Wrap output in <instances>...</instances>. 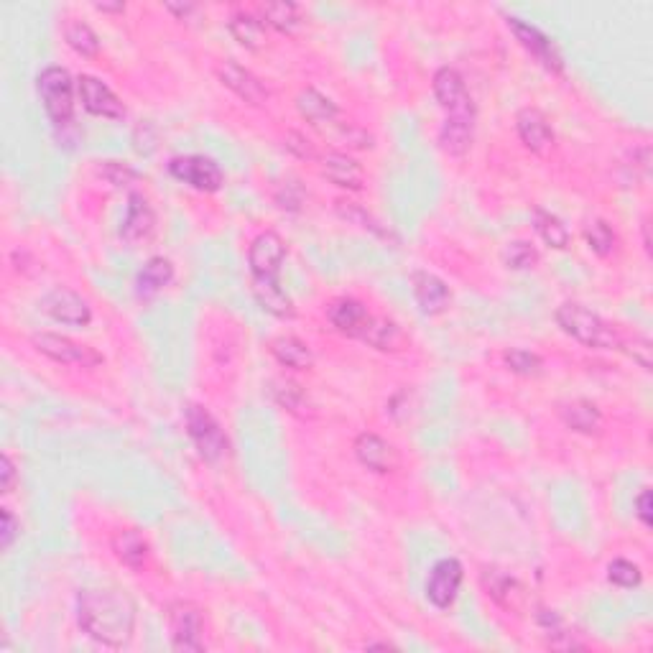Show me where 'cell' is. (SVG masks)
<instances>
[{"label": "cell", "mask_w": 653, "mask_h": 653, "mask_svg": "<svg viewBox=\"0 0 653 653\" xmlns=\"http://www.w3.org/2000/svg\"><path fill=\"white\" fill-rule=\"evenodd\" d=\"M136 602L118 587H97L77 592V625L92 641L108 648H123L136 631Z\"/></svg>", "instance_id": "obj_1"}, {"label": "cell", "mask_w": 653, "mask_h": 653, "mask_svg": "<svg viewBox=\"0 0 653 653\" xmlns=\"http://www.w3.org/2000/svg\"><path fill=\"white\" fill-rule=\"evenodd\" d=\"M434 97L444 110V125L439 131V146L449 156H465L475 141V103L467 92L465 77L455 67H442L434 74Z\"/></svg>", "instance_id": "obj_2"}, {"label": "cell", "mask_w": 653, "mask_h": 653, "mask_svg": "<svg viewBox=\"0 0 653 653\" xmlns=\"http://www.w3.org/2000/svg\"><path fill=\"white\" fill-rule=\"evenodd\" d=\"M554 317H557L564 335H569L580 345L592 347V350H620V345H623V335L615 330L613 324L605 322L600 314L587 309L585 304L564 301Z\"/></svg>", "instance_id": "obj_3"}, {"label": "cell", "mask_w": 653, "mask_h": 653, "mask_svg": "<svg viewBox=\"0 0 653 653\" xmlns=\"http://www.w3.org/2000/svg\"><path fill=\"white\" fill-rule=\"evenodd\" d=\"M74 85L72 74L64 67H46L44 72L36 77V92L41 97V105H44L46 115L54 123L57 131H64L69 128L74 120Z\"/></svg>", "instance_id": "obj_4"}, {"label": "cell", "mask_w": 653, "mask_h": 653, "mask_svg": "<svg viewBox=\"0 0 653 653\" xmlns=\"http://www.w3.org/2000/svg\"><path fill=\"white\" fill-rule=\"evenodd\" d=\"M184 424H187L189 439L197 447L199 457L210 465H220L230 455V439L220 421L210 414L202 404H189L184 411Z\"/></svg>", "instance_id": "obj_5"}, {"label": "cell", "mask_w": 653, "mask_h": 653, "mask_svg": "<svg viewBox=\"0 0 653 653\" xmlns=\"http://www.w3.org/2000/svg\"><path fill=\"white\" fill-rule=\"evenodd\" d=\"M166 625H169L171 648H174V651H205V618H202V610H199L194 602H171L169 608H166Z\"/></svg>", "instance_id": "obj_6"}, {"label": "cell", "mask_w": 653, "mask_h": 653, "mask_svg": "<svg viewBox=\"0 0 653 653\" xmlns=\"http://www.w3.org/2000/svg\"><path fill=\"white\" fill-rule=\"evenodd\" d=\"M31 345L36 347V353L44 358L54 360L59 365H74V368H97L103 365L105 358L97 353L95 347L82 345V342L72 340L67 335H57V332H36L31 337Z\"/></svg>", "instance_id": "obj_7"}, {"label": "cell", "mask_w": 653, "mask_h": 653, "mask_svg": "<svg viewBox=\"0 0 653 653\" xmlns=\"http://www.w3.org/2000/svg\"><path fill=\"white\" fill-rule=\"evenodd\" d=\"M286 261V243L279 233L266 230L256 235L248 248V266H250V284H271L281 281L279 273Z\"/></svg>", "instance_id": "obj_8"}, {"label": "cell", "mask_w": 653, "mask_h": 653, "mask_svg": "<svg viewBox=\"0 0 653 653\" xmlns=\"http://www.w3.org/2000/svg\"><path fill=\"white\" fill-rule=\"evenodd\" d=\"M169 174L177 182L205 194L220 192L222 184H225L222 169L215 161L207 159V156H177V159L169 161Z\"/></svg>", "instance_id": "obj_9"}, {"label": "cell", "mask_w": 653, "mask_h": 653, "mask_svg": "<svg viewBox=\"0 0 653 653\" xmlns=\"http://www.w3.org/2000/svg\"><path fill=\"white\" fill-rule=\"evenodd\" d=\"M506 23H508V29H511V34L516 36L518 44H521L523 49H526V52H529L531 57H534L536 62L546 69V72L559 74V77H562L564 59H562V54H559L557 44H554V41H551L544 31L536 29V26H531V23L521 21V18H513V16H508Z\"/></svg>", "instance_id": "obj_10"}, {"label": "cell", "mask_w": 653, "mask_h": 653, "mask_svg": "<svg viewBox=\"0 0 653 653\" xmlns=\"http://www.w3.org/2000/svg\"><path fill=\"white\" fill-rule=\"evenodd\" d=\"M39 307L46 317H52L59 324H67V327H87L92 322L90 304L67 286H54L52 291H46L41 296Z\"/></svg>", "instance_id": "obj_11"}, {"label": "cell", "mask_w": 653, "mask_h": 653, "mask_svg": "<svg viewBox=\"0 0 653 653\" xmlns=\"http://www.w3.org/2000/svg\"><path fill=\"white\" fill-rule=\"evenodd\" d=\"M462 580H465V567L457 559H442L432 567L429 580H426V600L432 602L437 610H447L455 605L460 595Z\"/></svg>", "instance_id": "obj_12"}, {"label": "cell", "mask_w": 653, "mask_h": 653, "mask_svg": "<svg viewBox=\"0 0 653 653\" xmlns=\"http://www.w3.org/2000/svg\"><path fill=\"white\" fill-rule=\"evenodd\" d=\"M77 95H80L82 108L90 115H95V118H125V105L120 103V97L115 95L103 80H97L92 74H80V80H77Z\"/></svg>", "instance_id": "obj_13"}, {"label": "cell", "mask_w": 653, "mask_h": 653, "mask_svg": "<svg viewBox=\"0 0 653 653\" xmlns=\"http://www.w3.org/2000/svg\"><path fill=\"white\" fill-rule=\"evenodd\" d=\"M156 225H159V220H156V210L151 205V199L141 192H131L123 228H120V238L136 248V245H143L154 238Z\"/></svg>", "instance_id": "obj_14"}, {"label": "cell", "mask_w": 653, "mask_h": 653, "mask_svg": "<svg viewBox=\"0 0 653 653\" xmlns=\"http://www.w3.org/2000/svg\"><path fill=\"white\" fill-rule=\"evenodd\" d=\"M217 77H220L222 85L228 87L230 92H235L245 105H253V108L266 105L268 97H271L268 95L266 85L258 80L256 74L250 72V69H245L243 64L233 62V59H228V62H222L220 67H217Z\"/></svg>", "instance_id": "obj_15"}, {"label": "cell", "mask_w": 653, "mask_h": 653, "mask_svg": "<svg viewBox=\"0 0 653 653\" xmlns=\"http://www.w3.org/2000/svg\"><path fill=\"white\" fill-rule=\"evenodd\" d=\"M355 457H358L360 465L370 472H378V475H388V472H396L401 467V457H398V449L393 447L391 442H386L383 437L373 432H363L353 444Z\"/></svg>", "instance_id": "obj_16"}, {"label": "cell", "mask_w": 653, "mask_h": 653, "mask_svg": "<svg viewBox=\"0 0 653 653\" xmlns=\"http://www.w3.org/2000/svg\"><path fill=\"white\" fill-rule=\"evenodd\" d=\"M516 131L518 138L526 148H529L531 154L546 156L554 148V128H551L549 118L541 113L539 108H521L516 115Z\"/></svg>", "instance_id": "obj_17"}, {"label": "cell", "mask_w": 653, "mask_h": 653, "mask_svg": "<svg viewBox=\"0 0 653 653\" xmlns=\"http://www.w3.org/2000/svg\"><path fill=\"white\" fill-rule=\"evenodd\" d=\"M409 281L416 304H419V309L426 317H439V314L447 312L452 294H449V286L439 279L437 273L414 271Z\"/></svg>", "instance_id": "obj_18"}, {"label": "cell", "mask_w": 653, "mask_h": 653, "mask_svg": "<svg viewBox=\"0 0 653 653\" xmlns=\"http://www.w3.org/2000/svg\"><path fill=\"white\" fill-rule=\"evenodd\" d=\"M483 587L500 608L511 610V613H521L529 602L526 587L513 577V574L503 572V569H485L483 572Z\"/></svg>", "instance_id": "obj_19"}, {"label": "cell", "mask_w": 653, "mask_h": 653, "mask_svg": "<svg viewBox=\"0 0 653 653\" xmlns=\"http://www.w3.org/2000/svg\"><path fill=\"white\" fill-rule=\"evenodd\" d=\"M319 164H322L324 179L335 187L347 189V192H360L365 187V171L353 156L342 154V151H327Z\"/></svg>", "instance_id": "obj_20"}, {"label": "cell", "mask_w": 653, "mask_h": 653, "mask_svg": "<svg viewBox=\"0 0 653 653\" xmlns=\"http://www.w3.org/2000/svg\"><path fill=\"white\" fill-rule=\"evenodd\" d=\"M327 319H330V324L340 335L360 340L365 324L370 319V312L363 301L353 299V296H342V299H335L327 307Z\"/></svg>", "instance_id": "obj_21"}, {"label": "cell", "mask_w": 653, "mask_h": 653, "mask_svg": "<svg viewBox=\"0 0 653 653\" xmlns=\"http://www.w3.org/2000/svg\"><path fill=\"white\" fill-rule=\"evenodd\" d=\"M296 110H299L301 118L312 123L317 131H327L330 125H335L337 120L342 118L337 103H332L330 97L322 95V92L314 90V87H307V90L299 92V97H296Z\"/></svg>", "instance_id": "obj_22"}, {"label": "cell", "mask_w": 653, "mask_h": 653, "mask_svg": "<svg viewBox=\"0 0 653 653\" xmlns=\"http://www.w3.org/2000/svg\"><path fill=\"white\" fill-rule=\"evenodd\" d=\"M110 546H113V554L123 567L133 569V572H141V569L148 567V559H151V546H148L146 536L136 529H123L115 531L113 539H110Z\"/></svg>", "instance_id": "obj_23"}, {"label": "cell", "mask_w": 653, "mask_h": 653, "mask_svg": "<svg viewBox=\"0 0 653 653\" xmlns=\"http://www.w3.org/2000/svg\"><path fill=\"white\" fill-rule=\"evenodd\" d=\"M174 276H177V271H174V263H171L169 258L164 256L148 258L136 276L138 299L148 301L154 299V296H159L166 286H171Z\"/></svg>", "instance_id": "obj_24"}, {"label": "cell", "mask_w": 653, "mask_h": 653, "mask_svg": "<svg viewBox=\"0 0 653 653\" xmlns=\"http://www.w3.org/2000/svg\"><path fill=\"white\" fill-rule=\"evenodd\" d=\"M559 416H562L567 429H572V432L577 434H585V437L602 432V411L597 409L592 401H587V398L564 401V404L559 406Z\"/></svg>", "instance_id": "obj_25"}, {"label": "cell", "mask_w": 653, "mask_h": 653, "mask_svg": "<svg viewBox=\"0 0 653 653\" xmlns=\"http://www.w3.org/2000/svg\"><path fill=\"white\" fill-rule=\"evenodd\" d=\"M360 342L375 347V350H381V353H398V350H404L406 347V335L393 319L370 314L363 335H360Z\"/></svg>", "instance_id": "obj_26"}, {"label": "cell", "mask_w": 653, "mask_h": 653, "mask_svg": "<svg viewBox=\"0 0 653 653\" xmlns=\"http://www.w3.org/2000/svg\"><path fill=\"white\" fill-rule=\"evenodd\" d=\"M268 350H271V355L276 358V363L289 370H309L314 365L312 347L294 335L273 337Z\"/></svg>", "instance_id": "obj_27"}, {"label": "cell", "mask_w": 653, "mask_h": 653, "mask_svg": "<svg viewBox=\"0 0 653 653\" xmlns=\"http://www.w3.org/2000/svg\"><path fill=\"white\" fill-rule=\"evenodd\" d=\"M536 620H539L541 631H544L546 646L554 648V651H582L585 648V643L577 638V633L569 631L564 620L554 610H539Z\"/></svg>", "instance_id": "obj_28"}, {"label": "cell", "mask_w": 653, "mask_h": 653, "mask_svg": "<svg viewBox=\"0 0 653 653\" xmlns=\"http://www.w3.org/2000/svg\"><path fill=\"white\" fill-rule=\"evenodd\" d=\"M230 34L235 36L240 46L250 49V52H261L266 46V23H263L261 16H253L248 11H238L233 18H230Z\"/></svg>", "instance_id": "obj_29"}, {"label": "cell", "mask_w": 653, "mask_h": 653, "mask_svg": "<svg viewBox=\"0 0 653 653\" xmlns=\"http://www.w3.org/2000/svg\"><path fill=\"white\" fill-rule=\"evenodd\" d=\"M253 296L261 304V309H266L268 314L279 319H294L296 309L291 296L286 294L281 281H271V284H253Z\"/></svg>", "instance_id": "obj_30"}, {"label": "cell", "mask_w": 653, "mask_h": 653, "mask_svg": "<svg viewBox=\"0 0 653 653\" xmlns=\"http://www.w3.org/2000/svg\"><path fill=\"white\" fill-rule=\"evenodd\" d=\"M64 41H67L72 52H77L85 59H95L100 54V39L92 31V26H87L80 18H69L64 23Z\"/></svg>", "instance_id": "obj_31"}, {"label": "cell", "mask_w": 653, "mask_h": 653, "mask_svg": "<svg viewBox=\"0 0 653 653\" xmlns=\"http://www.w3.org/2000/svg\"><path fill=\"white\" fill-rule=\"evenodd\" d=\"M261 18L266 26L276 29L279 34H294L301 23V11L296 3H289V0H276V3H266V6H261Z\"/></svg>", "instance_id": "obj_32"}, {"label": "cell", "mask_w": 653, "mask_h": 653, "mask_svg": "<svg viewBox=\"0 0 653 653\" xmlns=\"http://www.w3.org/2000/svg\"><path fill=\"white\" fill-rule=\"evenodd\" d=\"M534 228L539 233V238L554 250H564L569 245V240H572L567 225L557 215H551V212L541 210V207L534 210Z\"/></svg>", "instance_id": "obj_33"}, {"label": "cell", "mask_w": 653, "mask_h": 653, "mask_svg": "<svg viewBox=\"0 0 653 653\" xmlns=\"http://www.w3.org/2000/svg\"><path fill=\"white\" fill-rule=\"evenodd\" d=\"M585 240L590 250L600 258H610L618 250V235L605 220H590L585 225Z\"/></svg>", "instance_id": "obj_34"}, {"label": "cell", "mask_w": 653, "mask_h": 653, "mask_svg": "<svg viewBox=\"0 0 653 653\" xmlns=\"http://www.w3.org/2000/svg\"><path fill=\"white\" fill-rule=\"evenodd\" d=\"M273 398H276V404L289 411V414H307V391L296 381H291V378H279V381L273 383Z\"/></svg>", "instance_id": "obj_35"}, {"label": "cell", "mask_w": 653, "mask_h": 653, "mask_svg": "<svg viewBox=\"0 0 653 653\" xmlns=\"http://www.w3.org/2000/svg\"><path fill=\"white\" fill-rule=\"evenodd\" d=\"M503 263L511 271H529V268H536V263H539V250L529 240H513L503 250Z\"/></svg>", "instance_id": "obj_36"}, {"label": "cell", "mask_w": 653, "mask_h": 653, "mask_svg": "<svg viewBox=\"0 0 653 653\" xmlns=\"http://www.w3.org/2000/svg\"><path fill=\"white\" fill-rule=\"evenodd\" d=\"M503 360H506L508 370H513L516 375H523V378H536V375H541V370H544V360L536 353H531V350H521V347L508 350V353L503 355Z\"/></svg>", "instance_id": "obj_37"}, {"label": "cell", "mask_w": 653, "mask_h": 653, "mask_svg": "<svg viewBox=\"0 0 653 653\" xmlns=\"http://www.w3.org/2000/svg\"><path fill=\"white\" fill-rule=\"evenodd\" d=\"M608 580L613 582L615 587L633 590V587H638L643 582V572L631 559H613V562L608 564Z\"/></svg>", "instance_id": "obj_38"}, {"label": "cell", "mask_w": 653, "mask_h": 653, "mask_svg": "<svg viewBox=\"0 0 653 653\" xmlns=\"http://www.w3.org/2000/svg\"><path fill=\"white\" fill-rule=\"evenodd\" d=\"M337 212H340V217H345L347 222H353V225H360V228L370 230V233L383 235V238H388L386 230L381 228V222L375 220V217L370 215L368 210H363V207H360V205H355V202H347V199H340V202H337Z\"/></svg>", "instance_id": "obj_39"}, {"label": "cell", "mask_w": 653, "mask_h": 653, "mask_svg": "<svg viewBox=\"0 0 653 653\" xmlns=\"http://www.w3.org/2000/svg\"><path fill=\"white\" fill-rule=\"evenodd\" d=\"M97 174L108 184H113L115 189L128 187V184H133L138 179V171L133 166L123 164V161H103V164L97 166Z\"/></svg>", "instance_id": "obj_40"}, {"label": "cell", "mask_w": 653, "mask_h": 653, "mask_svg": "<svg viewBox=\"0 0 653 653\" xmlns=\"http://www.w3.org/2000/svg\"><path fill=\"white\" fill-rule=\"evenodd\" d=\"M273 199H276V205L286 212H299L301 205H304V189L296 179H289V182L276 184L273 189Z\"/></svg>", "instance_id": "obj_41"}, {"label": "cell", "mask_w": 653, "mask_h": 653, "mask_svg": "<svg viewBox=\"0 0 653 653\" xmlns=\"http://www.w3.org/2000/svg\"><path fill=\"white\" fill-rule=\"evenodd\" d=\"M620 350H625V353H628V358H633V363L641 365L643 370L653 368V345H651V340H646V337L633 335V340H625L623 337V345H620Z\"/></svg>", "instance_id": "obj_42"}, {"label": "cell", "mask_w": 653, "mask_h": 653, "mask_svg": "<svg viewBox=\"0 0 653 653\" xmlns=\"http://www.w3.org/2000/svg\"><path fill=\"white\" fill-rule=\"evenodd\" d=\"M284 143H286V148H289L291 154L296 156V159H301V161H319V159H322V156L317 154V146H314V143L309 141L307 136H301V133L289 131V133H286Z\"/></svg>", "instance_id": "obj_43"}, {"label": "cell", "mask_w": 653, "mask_h": 653, "mask_svg": "<svg viewBox=\"0 0 653 653\" xmlns=\"http://www.w3.org/2000/svg\"><path fill=\"white\" fill-rule=\"evenodd\" d=\"M21 534V521L11 513V508H0V549L8 551Z\"/></svg>", "instance_id": "obj_44"}, {"label": "cell", "mask_w": 653, "mask_h": 653, "mask_svg": "<svg viewBox=\"0 0 653 653\" xmlns=\"http://www.w3.org/2000/svg\"><path fill=\"white\" fill-rule=\"evenodd\" d=\"M16 483H18L16 462L11 460V455H3V457H0V493H3V495L13 493Z\"/></svg>", "instance_id": "obj_45"}, {"label": "cell", "mask_w": 653, "mask_h": 653, "mask_svg": "<svg viewBox=\"0 0 653 653\" xmlns=\"http://www.w3.org/2000/svg\"><path fill=\"white\" fill-rule=\"evenodd\" d=\"M636 516H638V521H641L643 526H646V529H651V526H653V518H651V490H648V488H643L641 493H638V498H636Z\"/></svg>", "instance_id": "obj_46"}, {"label": "cell", "mask_w": 653, "mask_h": 653, "mask_svg": "<svg viewBox=\"0 0 653 653\" xmlns=\"http://www.w3.org/2000/svg\"><path fill=\"white\" fill-rule=\"evenodd\" d=\"M166 11L174 13L179 21H189V16L197 13V6H194V3H166Z\"/></svg>", "instance_id": "obj_47"}, {"label": "cell", "mask_w": 653, "mask_h": 653, "mask_svg": "<svg viewBox=\"0 0 653 653\" xmlns=\"http://www.w3.org/2000/svg\"><path fill=\"white\" fill-rule=\"evenodd\" d=\"M95 11L100 13H125V3H95Z\"/></svg>", "instance_id": "obj_48"}, {"label": "cell", "mask_w": 653, "mask_h": 653, "mask_svg": "<svg viewBox=\"0 0 653 653\" xmlns=\"http://www.w3.org/2000/svg\"><path fill=\"white\" fill-rule=\"evenodd\" d=\"M643 248L651 256V225H648V220H643Z\"/></svg>", "instance_id": "obj_49"}, {"label": "cell", "mask_w": 653, "mask_h": 653, "mask_svg": "<svg viewBox=\"0 0 653 653\" xmlns=\"http://www.w3.org/2000/svg\"><path fill=\"white\" fill-rule=\"evenodd\" d=\"M365 648H368V651H375V648H383V651H393L391 643H386V641H381V643H365Z\"/></svg>", "instance_id": "obj_50"}]
</instances>
